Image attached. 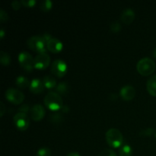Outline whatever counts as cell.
Wrapping results in <instances>:
<instances>
[{"label":"cell","mask_w":156,"mask_h":156,"mask_svg":"<svg viewBox=\"0 0 156 156\" xmlns=\"http://www.w3.org/2000/svg\"><path fill=\"white\" fill-rule=\"evenodd\" d=\"M21 4L26 7H33L36 4V1L35 0H22Z\"/></svg>","instance_id":"cell-27"},{"label":"cell","mask_w":156,"mask_h":156,"mask_svg":"<svg viewBox=\"0 0 156 156\" xmlns=\"http://www.w3.org/2000/svg\"><path fill=\"white\" fill-rule=\"evenodd\" d=\"M0 62L4 66H8L11 62V57L9 54L6 52H0Z\"/></svg>","instance_id":"cell-19"},{"label":"cell","mask_w":156,"mask_h":156,"mask_svg":"<svg viewBox=\"0 0 156 156\" xmlns=\"http://www.w3.org/2000/svg\"><path fill=\"white\" fill-rule=\"evenodd\" d=\"M5 98L12 103L15 105H19L22 103L24 99V94L21 91L15 88H10L6 90Z\"/></svg>","instance_id":"cell-8"},{"label":"cell","mask_w":156,"mask_h":156,"mask_svg":"<svg viewBox=\"0 0 156 156\" xmlns=\"http://www.w3.org/2000/svg\"><path fill=\"white\" fill-rule=\"evenodd\" d=\"M106 140L108 145L113 148H118L121 146L123 142L122 133L116 128H111L106 133Z\"/></svg>","instance_id":"cell-3"},{"label":"cell","mask_w":156,"mask_h":156,"mask_svg":"<svg viewBox=\"0 0 156 156\" xmlns=\"http://www.w3.org/2000/svg\"><path fill=\"white\" fill-rule=\"evenodd\" d=\"M19 111H21L22 113H27L28 111V105H23L19 108Z\"/></svg>","instance_id":"cell-30"},{"label":"cell","mask_w":156,"mask_h":156,"mask_svg":"<svg viewBox=\"0 0 156 156\" xmlns=\"http://www.w3.org/2000/svg\"><path fill=\"white\" fill-rule=\"evenodd\" d=\"M0 107H1V114H0V115H1V117H2L5 112V105L2 102L0 103Z\"/></svg>","instance_id":"cell-31"},{"label":"cell","mask_w":156,"mask_h":156,"mask_svg":"<svg viewBox=\"0 0 156 156\" xmlns=\"http://www.w3.org/2000/svg\"><path fill=\"white\" fill-rule=\"evenodd\" d=\"M51 73L57 77H63L67 73V64L62 59H56L51 65Z\"/></svg>","instance_id":"cell-6"},{"label":"cell","mask_w":156,"mask_h":156,"mask_svg":"<svg viewBox=\"0 0 156 156\" xmlns=\"http://www.w3.org/2000/svg\"><path fill=\"white\" fill-rule=\"evenodd\" d=\"M29 89L32 93L34 94H40L42 92L44 89V85L43 83V81L40 79H34L30 82Z\"/></svg>","instance_id":"cell-13"},{"label":"cell","mask_w":156,"mask_h":156,"mask_svg":"<svg viewBox=\"0 0 156 156\" xmlns=\"http://www.w3.org/2000/svg\"><path fill=\"white\" fill-rule=\"evenodd\" d=\"M18 58L20 66L26 71H32L34 68V59L28 52H21Z\"/></svg>","instance_id":"cell-5"},{"label":"cell","mask_w":156,"mask_h":156,"mask_svg":"<svg viewBox=\"0 0 156 156\" xmlns=\"http://www.w3.org/2000/svg\"><path fill=\"white\" fill-rule=\"evenodd\" d=\"M46 114L45 109L41 105H34L30 109V117L34 121H40L44 117Z\"/></svg>","instance_id":"cell-10"},{"label":"cell","mask_w":156,"mask_h":156,"mask_svg":"<svg viewBox=\"0 0 156 156\" xmlns=\"http://www.w3.org/2000/svg\"><path fill=\"white\" fill-rule=\"evenodd\" d=\"M146 88L147 91L151 95L156 97V75L152 76L146 83Z\"/></svg>","instance_id":"cell-15"},{"label":"cell","mask_w":156,"mask_h":156,"mask_svg":"<svg viewBox=\"0 0 156 156\" xmlns=\"http://www.w3.org/2000/svg\"><path fill=\"white\" fill-rule=\"evenodd\" d=\"M9 19V15L7 14V12L4 10V9H0V21L2 22H4L6 21Z\"/></svg>","instance_id":"cell-26"},{"label":"cell","mask_w":156,"mask_h":156,"mask_svg":"<svg viewBox=\"0 0 156 156\" xmlns=\"http://www.w3.org/2000/svg\"><path fill=\"white\" fill-rule=\"evenodd\" d=\"M56 90L58 94H66L68 92L69 86L66 82H60L58 85H56Z\"/></svg>","instance_id":"cell-20"},{"label":"cell","mask_w":156,"mask_h":156,"mask_svg":"<svg viewBox=\"0 0 156 156\" xmlns=\"http://www.w3.org/2000/svg\"><path fill=\"white\" fill-rule=\"evenodd\" d=\"M62 119H63V117L60 114H54L50 116V120L55 123H60L62 121Z\"/></svg>","instance_id":"cell-23"},{"label":"cell","mask_w":156,"mask_h":156,"mask_svg":"<svg viewBox=\"0 0 156 156\" xmlns=\"http://www.w3.org/2000/svg\"><path fill=\"white\" fill-rule=\"evenodd\" d=\"M21 2H18L17 1V0H15V1H13L12 2V7L15 10H18V9H19L20 8H21Z\"/></svg>","instance_id":"cell-29"},{"label":"cell","mask_w":156,"mask_h":156,"mask_svg":"<svg viewBox=\"0 0 156 156\" xmlns=\"http://www.w3.org/2000/svg\"><path fill=\"white\" fill-rule=\"evenodd\" d=\"M13 120L16 127L21 131L26 130L30 125L29 117L25 113H18L14 116Z\"/></svg>","instance_id":"cell-7"},{"label":"cell","mask_w":156,"mask_h":156,"mask_svg":"<svg viewBox=\"0 0 156 156\" xmlns=\"http://www.w3.org/2000/svg\"><path fill=\"white\" fill-rule=\"evenodd\" d=\"M66 156H80V155L76 152H69Z\"/></svg>","instance_id":"cell-32"},{"label":"cell","mask_w":156,"mask_h":156,"mask_svg":"<svg viewBox=\"0 0 156 156\" xmlns=\"http://www.w3.org/2000/svg\"><path fill=\"white\" fill-rule=\"evenodd\" d=\"M121 29V25L120 24V23H118L117 21H115V22H113L112 24H111V31L114 32V33H117L119 32Z\"/></svg>","instance_id":"cell-25"},{"label":"cell","mask_w":156,"mask_h":156,"mask_svg":"<svg viewBox=\"0 0 156 156\" xmlns=\"http://www.w3.org/2000/svg\"><path fill=\"white\" fill-rule=\"evenodd\" d=\"M98 156H117V155L114 150L107 149H104V150H102L101 152L99 153Z\"/></svg>","instance_id":"cell-24"},{"label":"cell","mask_w":156,"mask_h":156,"mask_svg":"<svg viewBox=\"0 0 156 156\" xmlns=\"http://www.w3.org/2000/svg\"><path fill=\"white\" fill-rule=\"evenodd\" d=\"M50 57L47 53H38L34 58V67L37 69H44L50 65Z\"/></svg>","instance_id":"cell-9"},{"label":"cell","mask_w":156,"mask_h":156,"mask_svg":"<svg viewBox=\"0 0 156 156\" xmlns=\"http://www.w3.org/2000/svg\"><path fill=\"white\" fill-rule=\"evenodd\" d=\"M155 136H156V135H155Z\"/></svg>","instance_id":"cell-35"},{"label":"cell","mask_w":156,"mask_h":156,"mask_svg":"<svg viewBox=\"0 0 156 156\" xmlns=\"http://www.w3.org/2000/svg\"><path fill=\"white\" fill-rule=\"evenodd\" d=\"M152 54H153L154 57L156 58V48L155 49V50H153V52H152Z\"/></svg>","instance_id":"cell-34"},{"label":"cell","mask_w":156,"mask_h":156,"mask_svg":"<svg viewBox=\"0 0 156 156\" xmlns=\"http://www.w3.org/2000/svg\"><path fill=\"white\" fill-rule=\"evenodd\" d=\"M62 41L56 37H51L47 41V49L52 53H59L62 50Z\"/></svg>","instance_id":"cell-11"},{"label":"cell","mask_w":156,"mask_h":156,"mask_svg":"<svg viewBox=\"0 0 156 156\" xmlns=\"http://www.w3.org/2000/svg\"><path fill=\"white\" fill-rule=\"evenodd\" d=\"M133 154V149L129 145H123L119 150L120 156H131Z\"/></svg>","instance_id":"cell-18"},{"label":"cell","mask_w":156,"mask_h":156,"mask_svg":"<svg viewBox=\"0 0 156 156\" xmlns=\"http://www.w3.org/2000/svg\"><path fill=\"white\" fill-rule=\"evenodd\" d=\"M44 104L51 111H58L63 107L62 98L59 94L55 91L47 93L44 98Z\"/></svg>","instance_id":"cell-1"},{"label":"cell","mask_w":156,"mask_h":156,"mask_svg":"<svg viewBox=\"0 0 156 156\" xmlns=\"http://www.w3.org/2000/svg\"><path fill=\"white\" fill-rule=\"evenodd\" d=\"M15 84L18 87L21 88H26L27 87L30 86V81L28 80V79L23 76H19L16 78L15 79Z\"/></svg>","instance_id":"cell-16"},{"label":"cell","mask_w":156,"mask_h":156,"mask_svg":"<svg viewBox=\"0 0 156 156\" xmlns=\"http://www.w3.org/2000/svg\"><path fill=\"white\" fill-rule=\"evenodd\" d=\"M37 156H51V151L49 148H41L37 152Z\"/></svg>","instance_id":"cell-22"},{"label":"cell","mask_w":156,"mask_h":156,"mask_svg":"<svg viewBox=\"0 0 156 156\" xmlns=\"http://www.w3.org/2000/svg\"><path fill=\"white\" fill-rule=\"evenodd\" d=\"M52 6H53V3L50 0H44L42 1L41 3V9L44 12H48L51 9Z\"/></svg>","instance_id":"cell-21"},{"label":"cell","mask_w":156,"mask_h":156,"mask_svg":"<svg viewBox=\"0 0 156 156\" xmlns=\"http://www.w3.org/2000/svg\"><path fill=\"white\" fill-rule=\"evenodd\" d=\"M27 44L29 48L38 53H46L47 51V42L43 36L31 37L27 40Z\"/></svg>","instance_id":"cell-4"},{"label":"cell","mask_w":156,"mask_h":156,"mask_svg":"<svg viewBox=\"0 0 156 156\" xmlns=\"http://www.w3.org/2000/svg\"><path fill=\"white\" fill-rule=\"evenodd\" d=\"M120 96L125 101L132 100L136 95V89L132 85H124L120 89Z\"/></svg>","instance_id":"cell-12"},{"label":"cell","mask_w":156,"mask_h":156,"mask_svg":"<svg viewBox=\"0 0 156 156\" xmlns=\"http://www.w3.org/2000/svg\"><path fill=\"white\" fill-rule=\"evenodd\" d=\"M136 69L140 74L145 76H149L155 72V63L150 58L144 57L137 62Z\"/></svg>","instance_id":"cell-2"},{"label":"cell","mask_w":156,"mask_h":156,"mask_svg":"<svg viewBox=\"0 0 156 156\" xmlns=\"http://www.w3.org/2000/svg\"><path fill=\"white\" fill-rule=\"evenodd\" d=\"M120 18L125 24H131L135 18V12L133 9H126L122 12Z\"/></svg>","instance_id":"cell-14"},{"label":"cell","mask_w":156,"mask_h":156,"mask_svg":"<svg viewBox=\"0 0 156 156\" xmlns=\"http://www.w3.org/2000/svg\"><path fill=\"white\" fill-rule=\"evenodd\" d=\"M0 37H1V38H3V37H4V34H5V31H4V29L2 28L1 30H0Z\"/></svg>","instance_id":"cell-33"},{"label":"cell","mask_w":156,"mask_h":156,"mask_svg":"<svg viewBox=\"0 0 156 156\" xmlns=\"http://www.w3.org/2000/svg\"><path fill=\"white\" fill-rule=\"evenodd\" d=\"M43 83H44V87L47 88H53L56 87V81L53 77L50 76H47L43 79Z\"/></svg>","instance_id":"cell-17"},{"label":"cell","mask_w":156,"mask_h":156,"mask_svg":"<svg viewBox=\"0 0 156 156\" xmlns=\"http://www.w3.org/2000/svg\"><path fill=\"white\" fill-rule=\"evenodd\" d=\"M154 133V129L152 128H147L140 133V136H151Z\"/></svg>","instance_id":"cell-28"}]
</instances>
